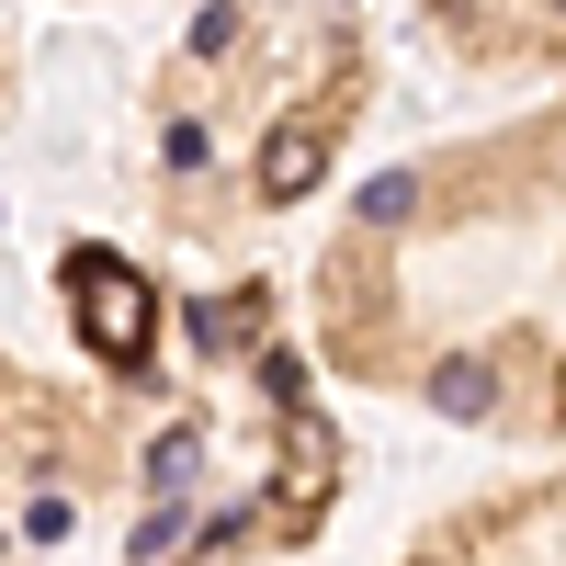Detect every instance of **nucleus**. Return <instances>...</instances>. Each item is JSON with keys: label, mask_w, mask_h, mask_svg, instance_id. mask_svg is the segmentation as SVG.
I'll return each instance as SVG.
<instances>
[{"label": "nucleus", "mask_w": 566, "mask_h": 566, "mask_svg": "<svg viewBox=\"0 0 566 566\" xmlns=\"http://www.w3.org/2000/svg\"><path fill=\"white\" fill-rule=\"evenodd\" d=\"M69 295H80V328H91V352H114V363H136L148 352V283H136L125 261H69Z\"/></svg>", "instance_id": "obj_1"}]
</instances>
